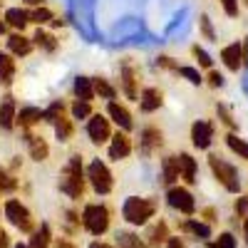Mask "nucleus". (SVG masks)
<instances>
[{"label": "nucleus", "instance_id": "7", "mask_svg": "<svg viewBox=\"0 0 248 248\" xmlns=\"http://www.w3.org/2000/svg\"><path fill=\"white\" fill-rule=\"evenodd\" d=\"M167 199H169L171 209H176V211H181V214H194V209H196L194 196L186 191V189H181V186H171L169 194H167Z\"/></svg>", "mask_w": 248, "mask_h": 248}, {"label": "nucleus", "instance_id": "52", "mask_svg": "<svg viewBox=\"0 0 248 248\" xmlns=\"http://www.w3.org/2000/svg\"><path fill=\"white\" fill-rule=\"evenodd\" d=\"M25 3H28V5H35V8H40V5H43V0H25Z\"/></svg>", "mask_w": 248, "mask_h": 248}, {"label": "nucleus", "instance_id": "46", "mask_svg": "<svg viewBox=\"0 0 248 248\" xmlns=\"http://www.w3.org/2000/svg\"><path fill=\"white\" fill-rule=\"evenodd\" d=\"M248 211V199H238L236 201V214L241 216V214H246Z\"/></svg>", "mask_w": 248, "mask_h": 248}, {"label": "nucleus", "instance_id": "15", "mask_svg": "<svg viewBox=\"0 0 248 248\" xmlns=\"http://www.w3.org/2000/svg\"><path fill=\"white\" fill-rule=\"evenodd\" d=\"M221 60L226 62V67L238 72V67H243V62H241V43H233V45H226L221 50Z\"/></svg>", "mask_w": 248, "mask_h": 248}, {"label": "nucleus", "instance_id": "29", "mask_svg": "<svg viewBox=\"0 0 248 248\" xmlns=\"http://www.w3.org/2000/svg\"><path fill=\"white\" fill-rule=\"evenodd\" d=\"M55 134H57V139L60 141H67L70 137H72V122L62 114L57 122H55Z\"/></svg>", "mask_w": 248, "mask_h": 248}, {"label": "nucleus", "instance_id": "38", "mask_svg": "<svg viewBox=\"0 0 248 248\" xmlns=\"http://www.w3.org/2000/svg\"><path fill=\"white\" fill-rule=\"evenodd\" d=\"M176 72H179L181 77H186V79H189L191 85H201V75H199L194 67H179Z\"/></svg>", "mask_w": 248, "mask_h": 248}, {"label": "nucleus", "instance_id": "53", "mask_svg": "<svg viewBox=\"0 0 248 248\" xmlns=\"http://www.w3.org/2000/svg\"><path fill=\"white\" fill-rule=\"evenodd\" d=\"M246 243H248V218H246Z\"/></svg>", "mask_w": 248, "mask_h": 248}, {"label": "nucleus", "instance_id": "27", "mask_svg": "<svg viewBox=\"0 0 248 248\" xmlns=\"http://www.w3.org/2000/svg\"><path fill=\"white\" fill-rule=\"evenodd\" d=\"M50 226L47 223H43V226H40V231H35L32 233V241H30V246L28 248H47L50 246Z\"/></svg>", "mask_w": 248, "mask_h": 248}, {"label": "nucleus", "instance_id": "49", "mask_svg": "<svg viewBox=\"0 0 248 248\" xmlns=\"http://www.w3.org/2000/svg\"><path fill=\"white\" fill-rule=\"evenodd\" d=\"M167 243H169V248H186V246H184V241H181V238H169V241H167Z\"/></svg>", "mask_w": 248, "mask_h": 248}, {"label": "nucleus", "instance_id": "10", "mask_svg": "<svg viewBox=\"0 0 248 248\" xmlns=\"http://www.w3.org/2000/svg\"><path fill=\"white\" fill-rule=\"evenodd\" d=\"M129 152H132V139L124 134V132H117L114 137H112V147H109V156L112 159H124V156H129Z\"/></svg>", "mask_w": 248, "mask_h": 248}, {"label": "nucleus", "instance_id": "44", "mask_svg": "<svg viewBox=\"0 0 248 248\" xmlns=\"http://www.w3.org/2000/svg\"><path fill=\"white\" fill-rule=\"evenodd\" d=\"M241 62H243V67H248V37L241 43Z\"/></svg>", "mask_w": 248, "mask_h": 248}, {"label": "nucleus", "instance_id": "17", "mask_svg": "<svg viewBox=\"0 0 248 248\" xmlns=\"http://www.w3.org/2000/svg\"><path fill=\"white\" fill-rule=\"evenodd\" d=\"M159 107H161V92L154 90V87H147L139 97V109L141 112H154Z\"/></svg>", "mask_w": 248, "mask_h": 248}, {"label": "nucleus", "instance_id": "5", "mask_svg": "<svg viewBox=\"0 0 248 248\" xmlns=\"http://www.w3.org/2000/svg\"><path fill=\"white\" fill-rule=\"evenodd\" d=\"M5 216H8V221L15 226V229H20L23 233H32L35 221H32L30 211H28V209H25V206L20 203L17 199H10V201L5 203Z\"/></svg>", "mask_w": 248, "mask_h": 248}, {"label": "nucleus", "instance_id": "13", "mask_svg": "<svg viewBox=\"0 0 248 248\" xmlns=\"http://www.w3.org/2000/svg\"><path fill=\"white\" fill-rule=\"evenodd\" d=\"M25 141H28V149H30V156L35 161H45L47 154H50V147L43 137H32V134H25Z\"/></svg>", "mask_w": 248, "mask_h": 248}, {"label": "nucleus", "instance_id": "28", "mask_svg": "<svg viewBox=\"0 0 248 248\" xmlns=\"http://www.w3.org/2000/svg\"><path fill=\"white\" fill-rule=\"evenodd\" d=\"M32 43H35L37 47L47 50V52H55V50H57V40H55L50 32H45V30H37L35 37H32Z\"/></svg>", "mask_w": 248, "mask_h": 248}, {"label": "nucleus", "instance_id": "2", "mask_svg": "<svg viewBox=\"0 0 248 248\" xmlns=\"http://www.w3.org/2000/svg\"><path fill=\"white\" fill-rule=\"evenodd\" d=\"M156 211V201L152 199H139V196H132L124 201V218H127L129 223L134 226H141V223H147Z\"/></svg>", "mask_w": 248, "mask_h": 248}, {"label": "nucleus", "instance_id": "32", "mask_svg": "<svg viewBox=\"0 0 248 248\" xmlns=\"http://www.w3.org/2000/svg\"><path fill=\"white\" fill-rule=\"evenodd\" d=\"M55 15L45 8V5H40V8H35L32 13H28V20H30V23H37V25H43V23H50V20H52Z\"/></svg>", "mask_w": 248, "mask_h": 248}, {"label": "nucleus", "instance_id": "21", "mask_svg": "<svg viewBox=\"0 0 248 248\" xmlns=\"http://www.w3.org/2000/svg\"><path fill=\"white\" fill-rule=\"evenodd\" d=\"M147 238H149V246H161V243H167L169 241V229H167V223L164 221H159V223H154L152 229H149V233H147Z\"/></svg>", "mask_w": 248, "mask_h": 248}, {"label": "nucleus", "instance_id": "48", "mask_svg": "<svg viewBox=\"0 0 248 248\" xmlns=\"http://www.w3.org/2000/svg\"><path fill=\"white\" fill-rule=\"evenodd\" d=\"M0 248H10V238H8V233L0 229Z\"/></svg>", "mask_w": 248, "mask_h": 248}, {"label": "nucleus", "instance_id": "33", "mask_svg": "<svg viewBox=\"0 0 248 248\" xmlns=\"http://www.w3.org/2000/svg\"><path fill=\"white\" fill-rule=\"evenodd\" d=\"M117 238H119V243H117L119 248H149L144 241H139L134 233H119Z\"/></svg>", "mask_w": 248, "mask_h": 248}, {"label": "nucleus", "instance_id": "19", "mask_svg": "<svg viewBox=\"0 0 248 248\" xmlns=\"http://www.w3.org/2000/svg\"><path fill=\"white\" fill-rule=\"evenodd\" d=\"M122 87H124V92H127L129 99L139 97V92H137V75H134V67L129 65V62H124V67H122Z\"/></svg>", "mask_w": 248, "mask_h": 248}, {"label": "nucleus", "instance_id": "26", "mask_svg": "<svg viewBox=\"0 0 248 248\" xmlns=\"http://www.w3.org/2000/svg\"><path fill=\"white\" fill-rule=\"evenodd\" d=\"M181 229H184V231H189V233H194L196 238H209V236H211V229H209V226L201 223V221H194V218L184 221V223H181Z\"/></svg>", "mask_w": 248, "mask_h": 248}, {"label": "nucleus", "instance_id": "3", "mask_svg": "<svg viewBox=\"0 0 248 248\" xmlns=\"http://www.w3.org/2000/svg\"><path fill=\"white\" fill-rule=\"evenodd\" d=\"M82 223L92 236H102L109 229V211L102 203H90L85 214H82Z\"/></svg>", "mask_w": 248, "mask_h": 248}, {"label": "nucleus", "instance_id": "40", "mask_svg": "<svg viewBox=\"0 0 248 248\" xmlns=\"http://www.w3.org/2000/svg\"><path fill=\"white\" fill-rule=\"evenodd\" d=\"M216 112H218V119H221V122L226 124V127H231V129L236 127V119L231 117V112H229V109H226L223 105H218V107H216Z\"/></svg>", "mask_w": 248, "mask_h": 248}, {"label": "nucleus", "instance_id": "47", "mask_svg": "<svg viewBox=\"0 0 248 248\" xmlns=\"http://www.w3.org/2000/svg\"><path fill=\"white\" fill-rule=\"evenodd\" d=\"M55 248H77L72 241H67V238H60L57 243H55Z\"/></svg>", "mask_w": 248, "mask_h": 248}, {"label": "nucleus", "instance_id": "16", "mask_svg": "<svg viewBox=\"0 0 248 248\" xmlns=\"http://www.w3.org/2000/svg\"><path fill=\"white\" fill-rule=\"evenodd\" d=\"M8 47H10L13 55L25 57V55H30V50H32V40L25 37L23 32H17V35H10V37H8Z\"/></svg>", "mask_w": 248, "mask_h": 248}, {"label": "nucleus", "instance_id": "34", "mask_svg": "<svg viewBox=\"0 0 248 248\" xmlns=\"http://www.w3.org/2000/svg\"><path fill=\"white\" fill-rule=\"evenodd\" d=\"M43 114H45V119H47V122H52V124H55L62 114H65V105H62V102H52V105H50Z\"/></svg>", "mask_w": 248, "mask_h": 248}, {"label": "nucleus", "instance_id": "30", "mask_svg": "<svg viewBox=\"0 0 248 248\" xmlns=\"http://www.w3.org/2000/svg\"><path fill=\"white\" fill-rule=\"evenodd\" d=\"M226 144H229V149L236 152L241 159H248V144L243 139H238V134H229L226 137Z\"/></svg>", "mask_w": 248, "mask_h": 248}, {"label": "nucleus", "instance_id": "35", "mask_svg": "<svg viewBox=\"0 0 248 248\" xmlns=\"http://www.w3.org/2000/svg\"><path fill=\"white\" fill-rule=\"evenodd\" d=\"M72 117L75 119H87V117H92V109H90V105H87V102H75V105H72Z\"/></svg>", "mask_w": 248, "mask_h": 248}, {"label": "nucleus", "instance_id": "18", "mask_svg": "<svg viewBox=\"0 0 248 248\" xmlns=\"http://www.w3.org/2000/svg\"><path fill=\"white\" fill-rule=\"evenodd\" d=\"M40 119H45V114H43V109H37V107H25V109L15 112V122H17L23 129L32 127V124H37Z\"/></svg>", "mask_w": 248, "mask_h": 248}, {"label": "nucleus", "instance_id": "50", "mask_svg": "<svg viewBox=\"0 0 248 248\" xmlns=\"http://www.w3.org/2000/svg\"><path fill=\"white\" fill-rule=\"evenodd\" d=\"M90 248H119V246H109V243H102V241H94V243H90Z\"/></svg>", "mask_w": 248, "mask_h": 248}, {"label": "nucleus", "instance_id": "55", "mask_svg": "<svg viewBox=\"0 0 248 248\" xmlns=\"http://www.w3.org/2000/svg\"><path fill=\"white\" fill-rule=\"evenodd\" d=\"M15 248H28V246H23V243H17V246H15Z\"/></svg>", "mask_w": 248, "mask_h": 248}, {"label": "nucleus", "instance_id": "31", "mask_svg": "<svg viewBox=\"0 0 248 248\" xmlns=\"http://www.w3.org/2000/svg\"><path fill=\"white\" fill-rule=\"evenodd\" d=\"M92 90H94L99 97H105V99H112V97H114V87L109 85L107 79H102V77L92 79Z\"/></svg>", "mask_w": 248, "mask_h": 248}, {"label": "nucleus", "instance_id": "23", "mask_svg": "<svg viewBox=\"0 0 248 248\" xmlns=\"http://www.w3.org/2000/svg\"><path fill=\"white\" fill-rule=\"evenodd\" d=\"M13 75H15V60L10 55H5V52H0V82H3V85H10Z\"/></svg>", "mask_w": 248, "mask_h": 248}, {"label": "nucleus", "instance_id": "25", "mask_svg": "<svg viewBox=\"0 0 248 248\" xmlns=\"http://www.w3.org/2000/svg\"><path fill=\"white\" fill-rule=\"evenodd\" d=\"M5 20H8V25L17 28L20 32H23V28L30 23V20H28V10H20V8H10L5 13Z\"/></svg>", "mask_w": 248, "mask_h": 248}, {"label": "nucleus", "instance_id": "20", "mask_svg": "<svg viewBox=\"0 0 248 248\" xmlns=\"http://www.w3.org/2000/svg\"><path fill=\"white\" fill-rule=\"evenodd\" d=\"M109 117L119 124V127L124 129V132H129L132 129V114L127 112V107H122V105H117V102H109Z\"/></svg>", "mask_w": 248, "mask_h": 248}, {"label": "nucleus", "instance_id": "22", "mask_svg": "<svg viewBox=\"0 0 248 248\" xmlns=\"http://www.w3.org/2000/svg\"><path fill=\"white\" fill-rule=\"evenodd\" d=\"M75 94H77L79 102H87V105H90V99L94 97L92 79H90V77H77V79H75Z\"/></svg>", "mask_w": 248, "mask_h": 248}, {"label": "nucleus", "instance_id": "24", "mask_svg": "<svg viewBox=\"0 0 248 248\" xmlns=\"http://www.w3.org/2000/svg\"><path fill=\"white\" fill-rule=\"evenodd\" d=\"M161 176H164V184H174L179 179V164H176V156H167L161 161Z\"/></svg>", "mask_w": 248, "mask_h": 248}, {"label": "nucleus", "instance_id": "37", "mask_svg": "<svg viewBox=\"0 0 248 248\" xmlns=\"http://www.w3.org/2000/svg\"><path fill=\"white\" fill-rule=\"evenodd\" d=\"M211 248H236V238L231 233H221L218 241L211 243Z\"/></svg>", "mask_w": 248, "mask_h": 248}, {"label": "nucleus", "instance_id": "39", "mask_svg": "<svg viewBox=\"0 0 248 248\" xmlns=\"http://www.w3.org/2000/svg\"><path fill=\"white\" fill-rule=\"evenodd\" d=\"M191 52H194V57L199 60V65H201V67H211V62H214V60L209 57V52H206V50H201L199 45H194Z\"/></svg>", "mask_w": 248, "mask_h": 248}, {"label": "nucleus", "instance_id": "6", "mask_svg": "<svg viewBox=\"0 0 248 248\" xmlns=\"http://www.w3.org/2000/svg\"><path fill=\"white\" fill-rule=\"evenodd\" d=\"M87 179H90L92 189H94L97 194H109V191H112V174H109V169H107L105 161L94 159V161L90 164V169H87Z\"/></svg>", "mask_w": 248, "mask_h": 248}, {"label": "nucleus", "instance_id": "9", "mask_svg": "<svg viewBox=\"0 0 248 248\" xmlns=\"http://www.w3.org/2000/svg\"><path fill=\"white\" fill-rule=\"evenodd\" d=\"M191 139H194V147L199 149H209L211 147V139H214V127L209 122H194V127H191Z\"/></svg>", "mask_w": 248, "mask_h": 248}, {"label": "nucleus", "instance_id": "36", "mask_svg": "<svg viewBox=\"0 0 248 248\" xmlns=\"http://www.w3.org/2000/svg\"><path fill=\"white\" fill-rule=\"evenodd\" d=\"M15 186H17V181H15L5 169H0V191H13Z\"/></svg>", "mask_w": 248, "mask_h": 248}, {"label": "nucleus", "instance_id": "14", "mask_svg": "<svg viewBox=\"0 0 248 248\" xmlns=\"http://www.w3.org/2000/svg\"><path fill=\"white\" fill-rule=\"evenodd\" d=\"M176 164H179V174L186 184H194L196 181V161L191 154H179L176 156Z\"/></svg>", "mask_w": 248, "mask_h": 248}, {"label": "nucleus", "instance_id": "51", "mask_svg": "<svg viewBox=\"0 0 248 248\" xmlns=\"http://www.w3.org/2000/svg\"><path fill=\"white\" fill-rule=\"evenodd\" d=\"M203 216L209 218V221H216V211H214V209H206V211H203Z\"/></svg>", "mask_w": 248, "mask_h": 248}, {"label": "nucleus", "instance_id": "54", "mask_svg": "<svg viewBox=\"0 0 248 248\" xmlns=\"http://www.w3.org/2000/svg\"><path fill=\"white\" fill-rule=\"evenodd\" d=\"M5 32V23H0V35H3Z\"/></svg>", "mask_w": 248, "mask_h": 248}, {"label": "nucleus", "instance_id": "41", "mask_svg": "<svg viewBox=\"0 0 248 248\" xmlns=\"http://www.w3.org/2000/svg\"><path fill=\"white\" fill-rule=\"evenodd\" d=\"M199 25H201V32L209 37V40H216V32H214V28H211V20L206 17V15H201L199 17Z\"/></svg>", "mask_w": 248, "mask_h": 248}, {"label": "nucleus", "instance_id": "1", "mask_svg": "<svg viewBox=\"0 0 248 248\" xmlns=\"http://www.w3.org/2000/svg\"><path fill=\"white\" fill-rule=\"evenodd\" d=\"M60 191H65L72 199H79L85 194V176H82V159L79 156L70 159L65 174H62V181H60Z\"/></svg>", "mask_w": 248, "mask_h": 248}, {"label": "nucleus", "instance_id": "11", "mask_svg": "<svg viewBox=\"0 0 248 248\" xmlns=\"http://www.w3.org/2000/svg\"><path fill=\"white\" fill-rule=\"evenodd\" d=\"M0 127L3 129L15 127V99L10 94H5L3 99H0Z\"/></svg>", "mask_w": 248, "mask_h": 248}, {"label": "nucleus", "instance_id": "42", "mask_svg": "<svg viewBox=\"0 0 248 248\" xmlns=\"http://www.w3.org/2000/svg\"><path fill=\"white\" fill-rule=\"evenodd\" d=\"M221 5H223L226 15H231V17L238 15V0H221Z\"/></svg>", "mask_w": 248, "mask_h": 248}, {"label": "nucleus", "instance_id": "43", "mask_svg": "<svg viewBox=\"0 0 248 248\" xmlns=\"http://www.w3.org/2000/svg\"><path fill=\"white\" fill-rule=\"evenodd\" d=\"M209 85H211V87H221V85H223L221 72H209Z\"/></svg>", "mask_w": 248, "mask_h": 248}, {"label": "nucleus", "instance_id": "45", "mask_svg": "<svg viewBox=\"0 0 248 248\" xmlns=\"http://www.w3.org/2000/svg\"><path fill=\"white\" fill-rule=\"evenodd\" d=\"M156 65H161V67H167V70H179V67L174 65V62H171L169 57H159V60H156Z\"/></svg>", "mask_w": 248, "mask_h": 248}, {"label": "nucleus", "instance_id": "12", "mask_svg": "<svg viewBox=\"0 0 248 248\" xmlns=\"http://www.w3.org/2000/svg\"><path fill=\"white\" fill-rule=\"evenodd\" d=\"M139 147H141L144 154H152L154 149H159V147H161V132H159L156 127H147V129L141 132Z\"/></svg>", "mask_w": 248, "mask_h": 248}, {"label": "nucleus", "instance_id": "8", "mask_svg": "<svg viewBox=\"0 0 248 248\" xmlns=\"http://www.w3.org/2000/svg\"><path fill=\"white\" fill-rule=\"evenodd\" d=\"M87 134L94 144H102V141H107L109 139V122L102 117V114H92L90 122H87Z\"/></svg>", "mask_w": 248, "mask_h": 248}, {"label": "nucleus", "instance_id": "4", "mask_svg": "<svg viewBox=\"0 0 248 248\" xmlns=\"http://www.w3.org/2000/svg\"><path fill=\"white\" fill-rule=\"evenodd\" d=\"M209 167H211V171H214V176L223 184V189L226 191H231V194H236L238 189H241V181H238V171L231 167V164H226L223 159H218L216 154H211L209 156Z\"/></svg>", "mask_w": 248, "mask_h": 248}]
</instances>
